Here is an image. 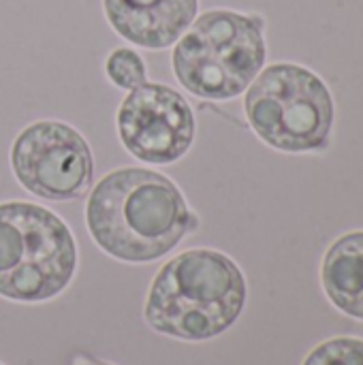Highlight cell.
I'll list each match as a JSON object with an SVG mask.
<instances>
[{
  "label": "cell",
  "mask_w": 363,
  "mask_h": 365,
  "mask_svg": "<svg viewBox=\"0 0 363 365\" xmlns=\"http://www.w3.org/2000/svg\"><path fill=\"white\" fill-rule=\"evenodd\" d=\"M77 269V246L66 222L51 210L0 203V295L39 304L60 295Z\"/></svg>",
  "instance_id": "3957f363"
},
{
  "label": "cell",
  "mask_w": 363,
  "mask_h": 365,
  "mask_svg": "<svg viewBox=\"0 0 363 365\" xmlns=\"http://www.w3.org/2000/svg\"><path fill=\"white\" fill-rule=\"evenodd\" d=\"M105 71H107V77L122 90H135L137 86L145 83L143 60L139 58V53L126 47L111 51V56L107 58Z\"/></svg>",
  "instance_id": "8fae6325"
},
{
  "label": "cell",
  "mask_w": 363,
  "mask_h": 365,
  "mask_svg": "<svg viewBox=\"0 0 363 365\" xmlns=\"http://www.w3.org/2000/svg\"><path fill=\"white\" fill-rule=\"evenodd\" d=\"M263 21L235 11H208L178 41L173 73L195 96H240L265 64Z\"/></svg>",
  "instance_id": "277c9868"
},
{
  "label": "cell",
  "mask_w": 363,
  "mask_h": 365,
  "mask_svg": "<svg viewBox=\"0 0 363 365\" xmlns=\"http://www.w3.org/2000/svg\"><path fill=\"white\" fill-rule=\"evenodd\" d=\"M199 0H103L113 30L145 49L173 45L193 24Z\"/></svg>",
  "instance_id": "ba28073f"
},
{
  "label": "cell",
  "mask_w": 363,
  "mask_h": 365,
  "mask_svg": "<svg viewBox=\"0 0 363 365\" xmlns=\"http://www.w3.org/2000/svg\"><path fill=\"white\" fill-rule=\"evenodd\" d=\"M302 365H363V340L332 338L312 349Z\"/></svg>",
  "instance_id": "30bf717a"
},
{
  "label": "cell",
  "mask_w": 363,
  "mask_h": 365,
  "mask_svg": "<svg viewBox=\"0 0 363 365\" xmlns=\"http://www.w3.org/2000/svg\"><path fill=\"white\" fill-rule=\"evenodd\" d=\"M118 135L139 160L169 165L195 139V115L186 98L165 83H141L118 109Z\"/></svg>",
  "instance_id": "52a82bcc"
},
{
  "label": "cell",
  "mask_w": 363,
  "mask_h": 365,
  "mask_svg": "<svg viewBox=\"0 0 363 365\" xmlns=\"http://www.w3.org/2000/svg\"><path fill=\"white\" fill-rule=\"evenodd\" d=\"M244 306L242 269L227 255L199 248L163 265L148 293L145 321L158 334L203 342L225 334Z\"/></svg>",
  "instance_id": "7a4b0ae2"
},
{
  "label": "cell",
  "mask_w": 363,
  "mask_h": 365,
  "mask_svg": "<svg viewBox=\"0 0 363 365\" xmlns=\"http://www.w3.org/2000/svg\"><path fill=\"white\" fill-rule=\"evenodd\" d=\"M11 167L17 182L45 201L86 197L94 175L88 141L58 120L28 124L13 141Z\"/></svg>",
  "instance_id": "8992f818"
},
{
  "label": "cell",
  "mask_w": 363,
  "mask_h": 365,
  "mask_svg": "<svg viewBox=\"0 0 363 365\" xmlns=\"http://www.w3.org/2000/svg\"><path fill=\"white\" fill-rule=\"evenodd\" d=\"M77 365H109V364H103V361H79Z\"/></svg>",
  "instance_id": "7c38bea8"
},
{
  "label": "cell",
  "mask_w": 363,
  "mask_h": 365,
  "mask_svg": "<svg viewBox=\"0 0 363 365\" xmlns=\"http://www.w3.org/2000/svg\"><path fill=\"white\" fill-rule=\"evenodd\" d=\"M246 118L252 130L282 152H315L327 145L334 124V98L312 71L300 64H272L246 92Z\"/></svg>",
  "instance_id": "5b68a950"
},
{
  "label": "cell",
  "mask_w": 363,
  "mask_h": 365,
  "mask_svg": "<svg viewBox=\"0 0 363 365\" xmlns=\"http://www.w3.org/2000/svg\"><path fill=\"white\" fill-rule=\"evenodd\" d=\"M86 225L109 257L152 263L193 233L199 218L169 178L141 167H124L107 173L92 188Z\"/></svg>",
  "instance_id": "6da1fadb"
},
{
  "label": "cell",
  "mask_w": 363,
  "mask_h": 365,
  "mask_svg": "<svg viewBox=\"0 0 363 365\" xmlns=\"http://www.w3.org/2000/svg\"><path fill=\"white\" fill-rule=\"evenodd\" d=\"M321 280L327 299L340 312L363 321V231L347 233L329 246Z\"/></svg>",
  "instance_id": "9c48e42d"
}]
</instances>
